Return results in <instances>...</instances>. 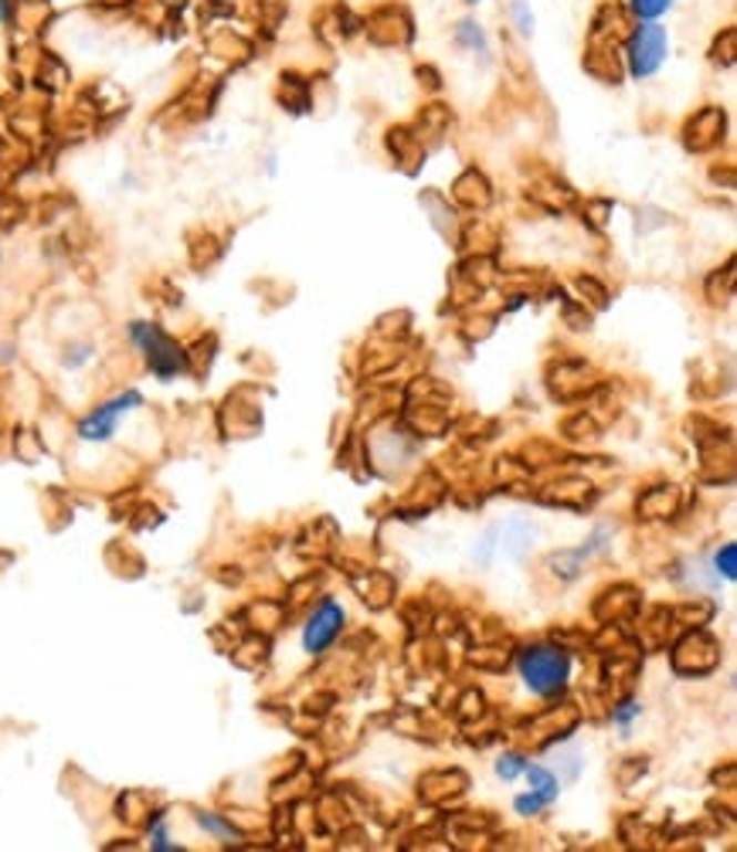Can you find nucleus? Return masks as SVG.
Returning <instances> with one entry per match:
<instances>
[{
	"label": "nucleus",
	"mask_w": 737,
	"mask_h": 852,
	"mask_svg": "<svg viewBox=\"0 0 737 852\" xmlns=\"http://www.w3.org/2000/svg\"><path fill=\"white\" fill-rule=\"evenodd\" d=\"M520 676L531 694L551 700V697L564 694L567 676H571V659L554 646H531L520 653Z\"/></svg>",
	"instance_id": "f257e3e1"
},
{
	"label": "nucleus",
	"mask_w": 737,
	"mask_h": 852,
	"mask_svg": "<svg viewBox=\"0 0 737 852\" xmlns=\"http://www.w3.org/2000/svg\"><path fill=\"white\" fill-rule=\"evenodd\" d=\"M130 340L136 343V350L146 357V367L161 381H174L177 374H184V370H187L184 350L177 347V340H171L156 324H133L130 327Z\"/></svg>",
	"instance_id": "f03ea898"
},
{
	"label": "nucleus",
	"mask_w": 737,
	"mask_h": 852,
	"mask_svg": "<svg viewBox=\"0 0 737 852\" xmlns=\"http://www.w3.org/2000/svg\"><path fill=\"white\" fill-rule=\"evenodd\" d=\"M666 51H669V38L666 28L659 24H639L632 31L628 44H625V59H628V72L632 79H649L663 69L666 62Z\"/></svg>",
	"instance_id": "7ed1b4c3"
},
{
	"label": "nucleus",
	"mask_w": 737,
	"mask_h": 852,
	"mask_svg": "<svg viewBox=\"0 0 737 852\" xmlns=\"http://www.w3.org/2000/svg\"><path fill=\"white\" fill-rule=\"evenodd\" d=\"M140 404H143V394H140V391H126V394H120V398H113V401H105V404L95 408L89 418H82L79 435H82L85 442H110V439L116 435V429H120V421H123L133 408H140Z\"/></svg>",
	"instance_id": "20e7f679"
},
{
	"label": "nucleus",
	"mask_w": 737,
	"mask_h": 852,
	"mask_svg": "<svg viewBox=\"0 0 737 852\" xmlns=\"http://www.w3.org/2000/svg\"><path fill=\"white\" fill-rule=\"evenodd\" d=\"M340 628H344V608H340L337 602H330V598H327L320 608L313 612V618L306 622V632H303V646H306V653H309V656L327 653V649L337 643Z\"/></svg>",
	"instance_id": "39448f33"
},
{
	"label": "nucleus",
	"mask_w": 737,
	"mask_h": 852,
	"mask_svg": "<svg viewBox=\"0 0 737 852\" xmlns=\"http://www.w3.org/2000/svg\"><path fill=\"white\" fill-rule=\"evenodd\" d=\"M526 781H531V791H538L544 802L551 805V802H557V791H561V784H557V778L547 771V768H541V764H526Z\"/></svg>",
	"instance_id": "423d86ee"
},
{
	"label": "nucleus",
	"mask_w": 737,
	"mask_h": 852,
	"mask_svg": "<svg viewBox=\"0 0 737 852\" xmlns=\"http://www.w3.org/2000/svg\"><path fill=\"white\" fill-rule=\"evenodd\" d=\"M197 825L201 829H207L211 835H218V839H238V832H235V825L232 822H225V819H218V815H211V812H201L197 815Z\"/></svg>",
	"instance_id": "0eeeda50"
},
{
	"label": "nucleus",
	"mask_w": 737,
	"mask_h": 852,
	"mask_svg": "<svg viewBox=\"0 0 737 852\" xmlns=\"http://www.w3.org/2000/svg\"><path fill=\"white\" fill-rule=\"evenodd\" d=\"M673 8V0H632V11L646 21H656L659 14H666Z\"/></svg>",
	"instance_id": "6e6552de"
},
{
	"label": "nucleus",
	"mask_w": 737,
	"mask_h": 852,
	"mask_svg": "<svg viewBox=\"0 0 737 852\" xmlns=\"http://www.w3.org/2000/svg\"><path fill=\"white\" fill-rule=\"evenodd\" d=\"M714 567H717V574H724L727 581H734V577H737V547H734V544H724V551H717V557H714Z\"/></svg>",
	"instance_id": "1a4fd4ad"
},
{
	"label": "nucleus",
	"mask_w": 737,
	"mask_h": 852,
	"mask_svg": "<svg viewBox=\"0 0 737 852\" xmlns=\"http://www.w3.org/2000/svg\"><path fill=\"white\" fill-rule=\"evenodd\" d=\"M526 764H531V761H523L520 755H506V758H500L497 774H500L503 781H513L516 774H523V771H526Z\"/></svg>",
	"instance_id": "9d476101"
},
{
	"label": "nucleus",
	"mask_w": 737,
	"mask_h": 852,
	"mask_svg": "<svg viewBox=\"0 0 737 852\" xmlns=\"http://www.w3.org/2000/svg\"><path fill=\"white\" fill-rule=\"evenodd\" d=\"M513 805H516V812H520V815H538L541 809H547V802H544V798H541L538 791H531V794H520Z\"/></svg>",
	"instance_id": "9b49d317"
},
{
	"label": "nucleus",
	"mask_w": 737,
	"mask_h": 852,
	"mask_svg": "<svg viewBox=\"0 0 737 852\" xmlns=\"http://www.w3.org/2000/svg\"><path fill=\"white\" fill-rule=\"evenodd\" d=\"M639 710H643L639 704H632V700H628V704H622V707H618V710L612 714V720H615V723H618V727L625 730V727H628L632 720H636V717H639Z\"/></svg>",
	"instance_id": "f8f14e48"
},
{
	"label": "nucleus",
	"mask_w": 737,
	"mask_h": 852,
	"mask_svg": "<svg viewBox=\"0 0 737 852\" xmlns=\"http://www.w3.org/2000/svg\"><path fill=\"white\" fill-rule=\"evenodd\" d=\"M11 18V0H0V21Z\"/></svg>",
	"instance_id": "ddd939ff"
},
{
	"label": "nucleus",
	"mask_w": 737,
	"mask_h": 852,
	"mask_svg": "<svg viewBox=\"0 0 737 852\" xmlns=\"http://www.w3.org/2000/svg\"><path fill=\"white\" fill-rule=\"evenodd\" d=\"M164 4H184V0H164Z\"/></svg>",
	"instance_id": "4468645a"
}]
</instances>
